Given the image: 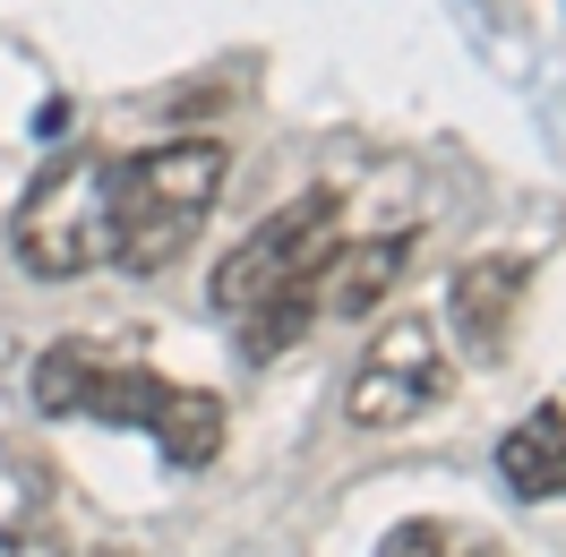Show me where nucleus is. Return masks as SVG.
<instances>
[{
  "label": "nucleus",
  "mask_w": 566,
  "mask_h": 557,
  "mask_svg": "<svg viewBox=\"0 0 566 557\" xmlns=\"http://www.w3.org/2000/svg\"><path fill=\"white\" fill-rule=\"evenodd\" d=\"M335 249H344V198H335V189H310V198L275 207L223 266H214L207 301H214V317H232L249 369H266L275 351H292L310 335V317H318V301H326V258H335Z\"/></svg>",
  "instance_id": "f257e3e1"
},
{
  "label": "nucleus",
  "mask_w": 566,
  "mask_h": 557,
  "mask_svg": "<svg viewBox=\"0 0 566 557\" xmlns=\"http://www.w3.org/2000/svg\"><path fill=\"white\" fill-rule=\"evenodd\" d=\"M35 412H86V420H112V429H146L172 472H198L223 454V403L214 395L155 378L146 360H112L77 335H61L35 360Z\"/></svg>",
  "instance_id": "f03ea898"
},
{
  "label": "nucleus",
  "mask_w": 566,
  "mask_h": 557,
  "mask_svg": "<svg viewBox=\"0 0 566 557\" xmlns=\"http://www.w3.org/2000/svg\"><path fill=\"white\" fill-rule=\"evenodd\" d=\"M232 172L223 138H164L138 155H104V214H112V266L120 275H164L189 241L207 232L214 198Z\"/></svg>",
  "instance_id": "7ed1b4c3"
},
{
  "label": "nucleus",
  "mask_w": 566,
  "mask_h": 557,
  "mask_svg": "<svg viewBox=\"0 0 566 557\" xmlns=\"http://www.w3.org/2000/svg\"><path fill=\"white\" fill-rule=\"evenodd\" d=\"M9 249H18V266L35 283H77V275H95V266H112L104 155H95V146L61 155V164L27 189V207L9 223Z\"/></svg>",
  "instance_id": "20e7f679"
},
{
  "label": "nucleus",
  "mask_w": 566,
  "mask_h": 557,
  "mask_svg": "<svg viewBox=\"0 0 566 557\" xmlns=\"http://www.w3.org/2000/svg\"><path fill=\"white\" fill-rule=\"evenodd\" d=\"M455 395V351H447V326L421 309L387 317L369 344H360L353 378H344V420L387 438V429H412L421 412H438Z\"/></svg>",
  "instance_id": "39448f33"
},
{
  "label": "nucleus",
  "mask_w": 566,
  "mask_h": 557,
  "mask_svg": "<svg viewBox=\"0 0 566 557\" xmlns=\"http://www.w3.org/2000/svg\"><path fill=\"white\" fill-rule=\"evenodd\" d=\"M524 258H472L455 275V301H447V326L463 335L472 360H497L515 344V309H524Z\"/></svg>",
  "instance_id": "423d86ee"
},
{
  "label": "nucleus",
  "mask_w": 566,
  "mask_h": 557,
  "mask_svg": "<svg viewBox=\"0 0 566 557\" xmlns=\"http://www.w3.org/2000/svg\"><path fill=\"white\" fill-rule=\"evenodd\" d=\"M497 481L515 488L524 506H549V497H566V412H558V403L524 412L506 438H497Z\"/></svg>",
  "instance_id": "0eeeda50"
},
{
  "label": "nucleus",
  "mask_w": 566,
  "mask_h": 557,
  "mask_svg": "<svg viewBox=\"0 0 566 557\" xmlns=\"http://www.w3.org/2000/svg\"><path fill=\"white\" fill-rule=\"evenodd\" d=\"M403 266H412V232H378V241L335 249V258H326V301H318V309L369 317V309L395 292V283H403Z\"/></svg>",
  "instance_id": "6e6552de"
},
{
  "label": "nucleus",
  "mask_w": 566,
  "mask_h": 557,
  "mask_svg": "<svg viewBox=\"0 0 566 557\" xmlns=\"http://www.w3.org/2000/svg\"><path fill=\"white\" fill-rule=\"evenodd\" d=\"M378 557H506V549H497L490 532H472V523L412 515V523H395L387 540H378Z\"/></svg>",
  "instance_id": "1a4fd4ad"
}]
</instances>
